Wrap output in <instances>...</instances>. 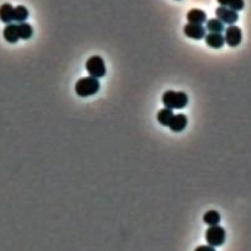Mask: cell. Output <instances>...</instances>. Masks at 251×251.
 Listing matches in <instances>:
<instances>
[{
    "instance_id": "d6986e66",
    "label": "cell",
    "mask_w": 251,
    "mask_h": 251,
    "mask_svg": "<svg viewBox=\"0 0 251 251\" xmlns=\"http://www.w3.org/2000/svg\"><path fill=\"white\" fill-rule=\"evenodd\" d=\"M194 251H215V249L210 245H202V246H198Z\"/></svg>"
},
{
    "instance_id": "8fae6325",
    "label": "cell",
    "mask_w": 251,
    "mask_h": 251,
    "mask_svg": "<svg viewBox=\"0 0 251 251\" xmlns=\"http://www.w3.org/2000/svg\"><path fill=\"white\" fill-rule=\"evenodd\" d=\"M187 21L189 23H196V25H202L207 21V14L199 9H192L187 13Z\"/></svg>"
},
{
    "instance_id": "5bb4252c",
    "label": "cell",
    "mask_w": 251,
    "mask_h": 251,
    "mask_svg": "<svg viewBox=\"0 0 251 251\" xmlns=\"http://www.w3.org/2000/svg\"><path fill=\"white\" fill-rule=\"evenodd\" d=\"M174 117V112L173 110L170 109H163L160 110V111L158 112V115H156V119L159 121V123H161L163 126H168L169 127V124H170L171 119H173Z\"/></svg>"
},
{
    "instance_id": "4fadbf2b",
    "label": "cell",
    "mask_w": 251,
    "mask_h": 251,
    "mask_svg": "<svg viewBox=\"0 0 251 251\" xmlns=\"http://www.w3.org/2000/svg\"><path fill=\"white\" fill-rule=\"evenodd\" d=\"M217 1L220 4V6L232 9L234 11L243 10L244 6H245V1L244 0H217Z\"/></svg>"
},
{
    "instance_id": "5b68a950",
    "label": "cell",
    "mask_w": 251,
    "mask_h": 251,
    "mask_svg": "<svg viewBox=\"0 0 251 251\" xmlns=\"http://www.w3.org/2000/svg\"><path fill=\"white\" fill-rule=\"evenodd\" d=\"M215 16H217L218 20L222 21L223 23H227V25H234L236 21L239 20L238 11H234L232 9L224 8V6H219V8L215 9Z\"/></svg>"
},
{
    "instance_id": "ac0fdd59",
    "label": "cell",
    "mask_w": 251,
    "mask_h": 251,
    "mask_svg": "<svg viewBox=\"0 0 251 251\" xmlns=\"http://www.w3.org/2000/svg\"><path fill=\"white\" fill-rule=\"evenodd\" d=\"M206 30H208L210 32L222 34V32L224 31V23H223L220 20H218V19H211V20L207 21Z\"/></svg>"
},
{
    "instance_id": "277c9868",
    "label": "cell",
    "mask_w": 251,
    "mask_h": 251,
    "mask_svg": "<svg viewBox=\"0 0 251 251\" xmlns=\"http://www.w3.org/2000/svg\"><path fill=\"white\" fill-rule=\"evenodd\" d=\"M225 238H227V233L225 229L219 227V225H213L210 227L206 232V241L210 246L217 248V246H222L224 244Z\"/></svg>"
},
{
    "instance_id": "52a82bcc",
    "label": "cell",
    "mask_w": 251,
    "mask_h": 251,
    "mask_svg": "<svg viewBox=\"0 0 251 251\" xmlns=\"http://www.w3.org/2000/svg\"><path fill=\"white\" fill-rule=\"evenodd\" d=\"M184 34L192 39H202L206 36V27L196 23H187L184 27Z\"/></svg>"
},
{
    "instance_id": "e0dca14e",
    "label": "cell",
    "mask_w": 251,
    "mask_h": 251,
    "mask_svg": "<svg viewBox=\"0 0 251 251\" xmlns=\"http://www.w3.org/2000/svg\"><path fill=\"white\" fill-rule=\"evenodd\" d=\"M203 222L207 225H210V227L218 225L220 223V214L217 211H208L203 215Z\"/></svg>"
},
{
    "instance_id": "8992f818",
    "label": "cell",
    "mask_w": 251,
    "mask_h": 251,
    "mask_svg": "<svg viewBox=\"0 0 251 251\" xmlns=\"http://www.w3.org/2000/svg\"><path fill=\"white\" fill-rule=\"evenodd\" d=\"M241 39H243V34L241 30L239 29L235 25H231L225 30V43L228 44L229 47H238L241 43Z\"/></svg>"
},
{
    "instance_id": "ba28073f",
    "label": "cell",
    "mask_w": 251,
    "mask_h": 251,
    "mask_svg": "<svg viewBox=\"0 0 251 251\" xmlns=\"http://www.w3.org/2000/svg\"><path fill=\"white\" fill-rule=\"evenodd\" d=\"M187 117L185 116L184 114H179V115H174L173 119H171L170 124H169V128H170L173 132L175 133H180L186 128L187 126Z\"/></svg>"
},
{
    "instance_id": "9a60e30c",
    "label": "cell",
    "mask_w": 251,
    "mask_h": 251,
    "mask_svg": "<svg viewBox=\"0 0 251 251\" xmlns=\"http://www.w3.org/2000/svg\"><path fill=\"white\" fill-rule=\"evenodd\" d=\"M27 19H29V10L25 6L19 5L16 8H14V21L21 23L25 22Z\"/></svg>"
},
{
    "instance_id": "3957f363",
    "label": "cell",
    "mask_w": 251,
    "mask_h": 251,
    "mask_svg": "<svg viewBox=\"0 0 251 251\" xmlns=\"http://www.w3.org/2000/svg\"><path fill=\"white\" fill-rule=\"evenodd\" d=\"M86 70H88L89 75L93 78L100 79L105 77L106 74V65H105L104 59L100 56H93L86 60Z\"/></svg>"
},
{
    "instance_id": "30bf717a",
    "label": "cell",
    "mask_w": 251,
    "mask_h": 251,
    "mask_svg": "<svg viewBox=\"0 0 251 251\" xmlns=\"http://www.w3.org/2000/svg\"><path fill=\"white\" fill-rule=\"evenodd\" d=\"M3 35L5 41L9 42V43H16L20 39V36H19V27L16 23H9V25H6L3 31Z\"/></svg>"
},
{
    "instance_id": "6da1fadb",
    "label": "cell",
    "mask_w": 251,
    "mask_h": 251,
    "mask_svg": "<svg viewBox=\"0 0 251 251\" xmlns=\"http://www.w3.org/2000/svg\"><path fill=\"white\" fill-rule=\"evenodd\" d=\"M163 104L166 109L181 110L189 104V96L184 91H165L163 95Z\"/></svg>"
},
{
    "instance_id": "7c38bea8",
    "label": "cell",
    "mask_w": 251,
    "mask_h": 251,
    "mask_svg": "<svg viewBox=\"0 0 251 251\" xmlns=\"http://www.w3.org/2000/svg\"><path fill=\"white\" fill-rule=\"evenodd\" d=\"M0 21L6 25L14 21V6L11 4L5 3L0 6Z\"/></svg>"
},
{
    "instance_id": "2e32d148",
    "label": "cell",
    "mask_w": 251,
    "mask_h": 251,
    "mask_svg": "<svg viewBox=\"0 0 251 251\" xmlns=\"http://www.w3.org/2000/svg\"><path fill=\"white\" fill-rule=\"evenodd\" d=\"M19 27V36L21 39H31L34 35V29L30 23L27 22H21L18 25Z\"/></svg>"
},
{
    "instance_id": "9c48e42d",
    "label": "cell",
    "mask_w": 251,
    "mask_h": 251,
    "mask_svg": "<svg viewBox=\"0 0 251 251\" xmlns=\"http://www.w3.org/2000/svg\"><path fill=\"white\" fill-rule=\"evenodd\" d=\"M205 41L211 48H214V49L222 48V47L225 44L224 36H223L222 34H217V32H210L208 35H206Z\"/></svg>"
},
{
    "instance_id": "7a4b0ae2",
    "label": "cell",
    "mask_w": 251,
    "mask_h": 251,
    "mask_svg": "<svg viewBox=\"0 0 251 251\" xmlns=\"http://www.w3.org/2000/svg\"><path fill=\"white\" fill-rule=\"evenodd\" d=\"M100 90V81L93 77L81 78L75 84V94L80 97H88L98 93Z\"/></svg>"
}]
</instances>
